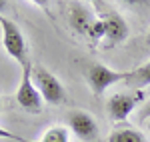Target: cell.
Wrapping results in <instances>:
<instances>
[{
	"label": "cell",
	"instance_id": "1",
	"mask_svg": "<svg viewBox=\"0 0 150 142\" xmlns=\"http://www.w3.org/2000/svg\"><path fill=\"white\" fill-rule=\"evenodd\" d=\"M0 28H2V44H4L6 54L10 58H14L20 66H26L30 60H28L26 40H24V34L18 28V24L0 14Z\"/></svg>",
	"mask_w": 150,
	"mask_h": 142
},
{
	"label": "cell",
	"instance_id": "2",
	"mask_svg": "<svg viewBox=\"0 0 150 142\" xmlns=\"http://www.w3.org/2000/svg\"><path fill=\"white\" fill-rule=\"evenodd\" d=\"M32 82H34L36 90L40 92L42 100L48 102V104L58 106V104H62V102L66 100V90H64V86H62L60 80H58L50 70H46L44 66H40V64L32 66Z\"/></svg>",
	"mask_w": 150,
	"mask_h": 142
},
{
	"label": "cell",
	"instance_id": "3",
	"mask_svg": "<svg viewBox=\"0 0 150 142\" xmlns=\"http://www.w3.org/2000/svg\"><path fill=\"white\" fill-rule=\"evenodd\" d=\"M94 8L98 12V20L104 24V32H106V42L110 46H114L118 42L126 40L128 36V24L122 18V14L118 10H114L110 4H104V2H94Z\"/></svg>",
	"mask_w": 150,
	"mask_h": 142
},
{
	"label": "cell",
	"instance_id": "4",
	"mask_svg": "<svg viewBox=\"0 0 150 142\" xmlns=\"http://www.w3.org/2000/svg\"><path fill=\"white\" fill-rule=\"evenodd\" d=\"M16 102L18 106L26 110L28 114H40L42 112V96L36 90L34 82H32V64L28 62L26 66H22V76H20V84L16 88Z\"/></svg>",
	"mask_w": 150,
	"mask_h": 142
},
{
	"label": "cell",
	"instance_id": "5",
	"mask_svg": "<svg viewBox=\"0 0 150 142\" xmlns=\"http://www.w3.org/2000/svg\"><path fill=\"white\" fill-rule=\"evenodd\" d=\"M144 100V92H116L106 102V114L112 122H124L132 114V110Z\"/></svg>",
	"mask_w": 150,
	"mask_h": 142
},
{
	"label": "cell",
	"instance_id": "6",
	"mask_svg": "<svg viewBox=\"0 0 150 142\" xmlns=\"http://www.w3.org/2000/svg\"><path fill=\"white\" fill-rule=\"evenodd\" d=\"M66 124L80 140H84V142L98 140L100 130H98V122H96V118L92 114H88L84 110H70L66 114Z\"/></svg>",
	"mask_w": 150,
	"mask_h": 142
},
{
	"label": "cell",
	"instance_id": "7",
	"mask_svg": "<svg viewBox=\"0 0 150 142\" xmlns=\"http://www.w3.org/2000/svg\"><path fill=\"white\" fill-rule=\"evenodd\" d=\"M86 78H88V84H90L94 94H102L108 86L126 80V72L112 70V68H108L104 64H92L88 68V72H86Z\"/></svg>",
	"mask_w": 150,
	"mask_h": 142
},
{
	"label": "cell",
	"instance_id": "8",
	"mask_svg": "<svg viewBox=\"0 0 150 142\" xmlns=\"http://www.w3.org/2000/svg\"><path fill=\"white\" fill-rule=\"evenodd\" d=\"M68 22H70L72 30H74L76 34H88L96 20H94L92 10H88L86 4H82V2H74V4L70 6Z\"/></svg>",
	"mask_w": 150,
	"mask_h": 142
},
{
	"label": "cell",
	"instance_id": "9",
	"mask_svg": "<svg viewBox=\"0 0 150 142\" xmlns=\"http://www.w3.org/2000/svg\"><path fill=\"white\" fill-rule=\"evenodd\" d=\"M128 88H132V90H142L144 86H150V62L146 64H142L138 68H134V70L126 72V80H124Z\"/></svg>",
	"mask_w": 150,
	"mask_h": 142
},
{
	"label": "cell",
	"instance_id": "10",
	"mask_svg": "<svg viewBox=\"0 0 150 142\" xmlns=\"http://www.w3.org/2000/svg\"><path fill=\"white\" fill-rule=\"evenodd\" d=\"M108 142H144V136L134 128H120L108 136Z\"/></svg>",
	"mask_w": 150,
	"mask_h": 142
},
{
	"label": "cell",
	"instance_id": "11",
	"mask_svg": "<svg viewBox=\"0 0 150 142\" xmlns=\"http://www.w3.org/2000/svg\"><path fill=\"white\" fill-rule=\"evenodd\" d=\"M36 142H68V128L66 126H50Z\"/></svg>",
	"mask_w": 150,
	"mask_h": 142
},
{
	"label": "cell",
	"instance_id": "12",
	"mask_svg": "<svg viewBox=\"0 0 150 142\" xmlns=\"http://www.w3.org/2000/svg\"><path fill=\"white\" fill-rule=\"evenodd\" d=\"M88 36H90L92 40H100V38H104V36H106V32H104V24L100 22V20H96V22H94V26L90 28Z\"/></svg>",
	"mask_w": 150,
	"mask_h": 142
},
{
	"label": "cell",
	"instance_id": "13",
	"mask_svg": "<svg viewBox=\"0 0 150 142\" xmlns=\"http://www.w3.org/2000/svg\"><path fill=\"white\" fill-rule=\"evenodd\" d=\"M0 138H4V140H14V142H36V140L22 138V136H18V134H14V132L6 130V128H2V126H0Z\"/></svg>",
	"mask_w": 150,
	"mask_h": 142
},
{
	"label": "cell",
	"instance_id": "14",
	"mask_svg": "<svg viewBox=\"0 0 150 142\" xmlns=\"http://www.w3.org/2000/svg\"><path fill=\"white\" fill-rule=\"evenodd\" d=\"M136 120H138V122H146V120H150V102L142 104V108H140L138 114H136Z\"/></svg>",
	"mask_w": 150,
	"mask_h": 142
},
{
	"label": "cell",
	"instance_id": "15",
	"mask_svg": "<svg viewBox=\"0 0 150 142\" xmlns=\"http://www.w3.org/2000/svg\"><path fill=\"white\" fill-rule=\"evenodd\" d=\"M8 4H10V2H6V0H0V14H2V10H4Z\"/></svg>",
	"mask_w": 150,
	"mask_h": 142
},
{
	"label": "cell",
	"instance_id": "16",
	"mask_svg": "<svg viewBox=\"0 0 150 142\" xmlns=\"http://www.w3.org/2000/svg\"><path fill=\"white\" fill-rule=\"evenodd\" d=\"M148 44H150V32H148Z\"/></svg>",
	"mask_w": 150,
	"mask_h": 142
},
{
	"label": "cell",
	"instance_id": "17",
	"mask_svg": "<svg viewBox=\"0 0 150 142\" xmlns=\"http://www.w3.org/2000/svg\"><path fill=\"white\" fill-rule=\"evenodd\" d=\"M0 110H2V100H0Z\"/></svg>",
	"mask_w": 150,
	"mask_h": 142
},
{
	"label": "cell",
	"instance_id": "18",
	"mask_svg": "<svg viewBox=\"0 0 150 142\" xmlns=\"http://www.w3.org/2000/svg\"><path fill=\"white\" fill-rule=\"evenodd\" d=\"M148 132H150V122H148Z\"/></svg>",
	"mask_w": 150,
	"mask_h": 142
}]
</instances>
